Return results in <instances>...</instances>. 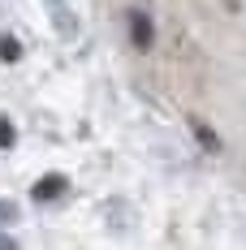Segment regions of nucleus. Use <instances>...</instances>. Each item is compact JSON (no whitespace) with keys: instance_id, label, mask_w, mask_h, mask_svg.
Here are the masks:
<instances>
[{"instance_id":"obj_1","label":"nucleus","mask_w":246,"mask_h":250,"mask_svg":"<svg viewBox=\"0 0 246 250\" xmlns=\"http://www.w3.org/2000/svg\"><path fill=\"white\" fill-rule=\"evenodd\" d=\"M125 30H130V43L138 52H147L151 43H156V22H151L143 9H130V13H125Z\"/></svg>"},{"instance_id":"obj_2","label":"nucleus","mask_w":246,"mask_h":250,"mask_svg":"<svg viewBox=\"0 0 246 250\" xmlns=\"http://www.w3.org/2000/svg\"><path fill=\"white\" fill-rule=\"evenodd\" d=\"M65 186H69L65 177H39L30 194H35V203H48V199H56V194H65Z\"/></svg>"},{"instance_id":"obj_7","label":"nucleus","mask_w":246,"mask_h":250,"mask_svg":"<svg viewBox=\"0 0 246 250\" xmlns=\"http://www.w3.org/2000/svg\"><path fill=\"white\" fill-rule=\"evenodd\" d=\"M224 4H229V9H242V0H224Z\"/></svg>"},{"instance_id":"obj_3","label":"nucleus","mask_w":246,"mask_h":250,"mask_svg":"<svg viewBox=\"0 0 246 250\" xmlns=\"http://www.w3.org/2000/svg\"><path fill=\"white\" fill-rule=\"evenodd\" d=\"M190 134L199 138V147H203V151H221V138H216V129H212L207 121H199V117H195V121H190Z\"/></svg>"},{"instance_id":"obj_6","label":"nucleus","mask_w":246,"mask_h":250,"mask_svg":"<svg viewBox=\"0 0 246 250\" xmlns=\"http://www.w3.org/2000/svg\"><path fill=\"white\" fill-rule=\"evenodd\" d=\"M13 220H18V207H13V203H4V199H0V225H13Z\"/></svg>"},{"instance_id":"obj_4","label":"nucleus","mask_w":246,"mask_h":250,"mask_svg":"<svg viewBox=\"0 0 246 250\" xmlns=\"http://www.w3.org/2000/svg\"><path fill=\"white\" fill-rule=\"evenodd\" d=\"M22 56V43L13 35H0V61H18Z\"/></svg>"},{"instance_id":"obj_5","label":"nucleus","mask_w":246,"mask_h":250,"mask_svg":"<svg viewBox=\"0 0 246 250\" xmlns=\"http://www.w3.org/2000/svg\"><path fill=\"white\" fill-rule=\"evenodd\" d=\"M13 143H18V129H13V121H9V117H0V151L13 147Z\"/></svg>"}]
</instances>
